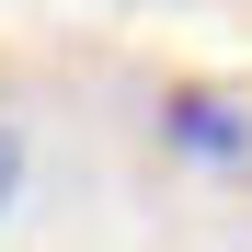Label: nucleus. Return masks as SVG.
Segmentation results:
<instances>
[{
  "label": "nucleus",
  "instance_id": "f257e3e1",
  "mask_svg": "<svg viewBox=\"0 0 252 252\" xmlns=\"http://www.w3.org/2000/svg\"><path fill=\"white\" fill-rule=\"evenodd\" d=\"M12 184H23V126H0V206H12Z\"/></svg>",
  "mask_w": 252,
  "mask_h": 252
}]
</instances>
